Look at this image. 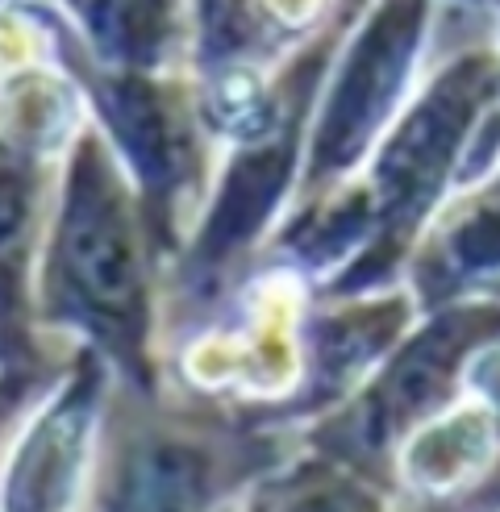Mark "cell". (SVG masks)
I'll list each match as a JSON object with an SVG mask.
<instances>
[{
	"instance_id": "6da1fadb",
	"label": "cell",
	"mask_w": 500,
	"mask_h": 512,
	"mask_svg": "<svg viewBox=\"0 0 500 512\" xmlns=\"http://www.w3.org/2000/svg\"><path fill=\"white\" fill-rule=\"evenodd\" d=\"M492 105H500V59L492 50H467L438 71V80L384 138L367 188L330 204L309 234H296V246L313 263H330L359 246V259L338 288H371L388 279L467 159Z\"/></svg>"
},
{
	"instance_id": "7a4b0ae2",
	"label": "cell",
	"mask_w": 500,
	"mask_h": 512,
	"mask_svg": "<svg viewBox=\"0 0 500 512\" xmlns=\"http://www.w3.org/2000/svg\"><path fill=\"white\" fill-rule=\"evenodd\" d=\"M63 300L113 346L134 350L142 338V263L125 196L105 155L88 142L75 159L71 192L55 242Z\"/></svg>"
},
{
	"instance_id": "3957f363",
	"label": "cell",
	"mask_w": 500,
	"mask_h": 512,
	"mask_svg": "<svg viewBox=\"0 0 500 512\" xmlns=\"http://www.w3.org/2000/svg\"><path fill=\"white\" fill-rule=\"evenodd\" d=\"M425 21H430V0H380L375 5L359 38L350 42L317 117L309 159L313 184L350 171L384 134L425 42Z\"/></svg>"
},
{
	"instance_id": "277c9868",
	"label": "cell",
	"mask_w": 500,
	"mask_h": 512,
	"mask_svg": "<svg viewBox=\"0 0 500 512\" xmlns=\"http://www.w3.org/2000/svg\"><path fill=\"white\" fill-rule=\"evenodd\" d=\"M417 304L442 313L450 304L500 300V163L467 188L413 254Z\"/></svg>"
},
{
	"instance_id": "5b68a950",
	"label": "cell",
	"mask_w": 500,
	"mask_h": 512,
	"mask_svg": "<svg viewBox=\"0 0 500 512\" xmlns=\"http://www.w3.org/2000/svg\"><path fill=\"white\" fill-rule=\"evenodd\" d=\"M292 159H296V125L280 130L271 142L246 150V155L234 163V171L225 175V188H221V200L213 209V221L205 229V242H200V259L217 263L255 234V229L263 225V217L275 209L284 184H288Z\"/></svg>"
},
{
	"instance_id": "8992f818",
	"label": "cell",
	"mask_w": 500,
	"mask_h": 512,
	"mask_svg": "<svg viewBox=\"0 0 500 512\" xmlns=\"http://www.w3.org/2000/svg\"><path fill=\"white\" fill-rule=\"evenodd\" d=\"M209 496L205 458L184 446H146L125 463L105 512H200Z\"/></svg>"
},
{
	"instance_id": "52a82bcc",
	"label": "cell",
	"mask_w": 500,
	"mask_h": 512,
	"mask_svg": "<svg viewBox=\"0 0 500 512\" xmlns=\"http://www.w3.org/2000/svg\"><path fill=\"white\" fill-rule=\"evenodd\" d=\"M113 113H117V125H121L134 163L146 175V188H155L159 196H171L175 179L184 171V130L175 121V113L146 84H125L113 100Z\"/></svg>"
},
{
	"instance_id": "ba28073f",
	"label": "cell",
	"mask_w": 500,
	"mask_h": 512,
	"mask_svg": "<svg viewBox=\"0 0 500 512\" xmlns=\"http://www.w3.org/2000/svg\"><path fill=\"white\" fill-rule=\"evenodd\" d=\"M92 34L109 50L121 55H142L155 50L159 30H163V0H80Z\"/></svg>"
},
{
	"instance_id": "9c48e42d",
	"label": "cell",
	"mask_w": 500,
	"mask_h": 512,
	"mask_svg": "<svg viewBox=\"0 0 500 512\" xmlns=\"http://www.w3.org/2000/svg\"><path fill=\"white\" fill-rule=\"evenodd\" d=\"M25 225H30V171L0 155V279L9 275L13 254L21 250Z\"/></svg>"
},
{
	"instance_id": "30bf717a",
	"label": "cell",
	"mask_w": 500,
	"mask_h": 512,
	"mask_svg": "<svg viewBox=\"0 0 500 512\" xmlns=\"http://www.w3.org/2000/svg\"><path fill=\"white\" fill-rule=\"evenodd\" d=\"M284 512H375V504L367 500V492L350 488L342 479H321L309 488H296Z\"/></svg>"
},
{
	"instance_id": "8fae6325",
	"label": "cell",
	"mask_w": 500,
	"mask_h": 512,
	"mask_svg": "<svg viewBox=\"0 0 500 512\" xmlns=\"http://www.w3.org/2000/svg\"><path fill=\"white\" fill-rule=\"evenodd\" d=\"M496 5H500V0H496ZM496 59H500V55H496ZM496 125H500V113H496Z\"/></svg>"
}]
</instances>
